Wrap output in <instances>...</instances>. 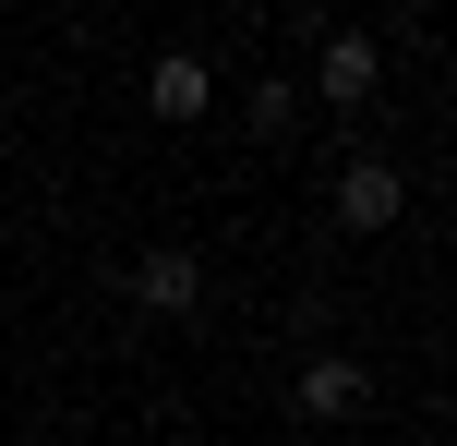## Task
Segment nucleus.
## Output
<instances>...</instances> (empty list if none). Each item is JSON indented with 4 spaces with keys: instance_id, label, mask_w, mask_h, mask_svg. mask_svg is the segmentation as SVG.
<instances>
[{
    "instance_id": "obj_1",
    "label": "nucleus",
    "mask_w": 457,
    "mask_h": 446,
    "mask_svg": "<svg viewBox=\"0 0 457 446\" xmlns=\"http://www.w3.org/2000/svg\"><path fill=\"white\" fill-rule=\"evenodd\" d=\"M373 85H386V48H373L361 24H337L325 61H313V97H325V109H373Z\"/></svg>"
},
{
    "instance_id": "obj_5",
    "label": "nucleus",
    "mask_w": 457,
    "mask_h": 446,
    "mask_svg": "<svg viewBox=\"0 0 457 446\" xmlns=\"http://www.w3.org/2000/svg\"><path fill=\"white\" fill-rule=\"evenodd\" d=\"M397 217H410V181H397L386 157H361L337 181V230H397Z\"/></svg>"
},
{
    "instance_id": "obj_4",
    "label": "nucleus",
    "mask_w": 457,
    "mask_h": 446,
    "mask_svg": "<svg viewBox=\"0 0 457 446\" xmlns=\"http://www.w3.org/2000/svg\"><path fill=\"white\" fill-rule=\"evenodd\" d=\"M289 399L313 410V423H349V410L373 399V374H361V362H349V350H313V362H301V374H289Z\"/></svg>"
},
{
    "instance_id": "obj_2",
    "label": "nucleus",
    "mask_w": 457,
    "mask_h": 446,
    "mask_svg": "<svg viewBox=\"0 0 457 446\" xmlns=\"http://www.w3.org/2000/svg\"><path fill=\"white\" fill-rule=\"evenodd\" d=\"M145 109H157V121H205V109H217L205 48H157V72H145Z\"/></svg>"
},
{
    "instance_id": "obj_3",
    "label": "nucleus",
    "mask_w": 457,
    "mask_h": 446,
    "mask_svg": "<svg viewBox=\"0 0 457 446\" xmlns=\"http://www.w3.org/2000/svg\"><path fill=\"white\" fill-rule=\"evenodd\" d=\"M133 302H145V314H205V254L157 241V254L133 265Z\"/></svg>"
}]
</instances>
